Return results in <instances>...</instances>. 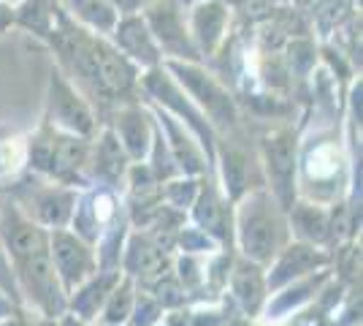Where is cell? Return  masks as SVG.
Returning <instances> with one entry per match:
<instances>
[{"label":"cell","mask_w":363,"mask_h":326,"mask_svg":"<svg viewBox=\"0 0 363 326\" xmlns=\"http://www.w3.org/2000/svg\"><path fill=\"white\" fill-rule=\"evenodd\" d=\"M233 232L244 259L260 266L272 264L274 256L288 245V220L269 190H252L239 199Z\"/></svg>","instance_id":"obj_1"},{"label":"cell","mask_w":363,"mask_h":326,"mask_svg":"<svg viewBox=\"0 0 363 326\" xmlns=\"http://www.w3.org/2000/svg\"><path fill=\"white\" fill-rule=\"evenodd\" d=\"M152 296L160 302V308H163V310H166V308L177 310V308L184 305L187 291L182 288V283L174 278V275H166V278H160L157 283H152Z\"/></svg>","instance_id":"obj_17"},{"label":"cell","mask_w":363,"mask_h":326,"mask_svg":"<svg viewBox=\"0 0 363 326\" xmlns=\"http://www.w3.org/2000/svg\"><path fill=\"white\" fill-rule=\"evenodd\" d=\"M328 261H331L328 253L320 250L318 245H309V242H301V239L298 242H290V245H285V248L274 256L272 269L266 272L269 294L277 291V288H282V286H288V283H293V280L306 278L312 272L325 269Z\"/></svg>","instance_id":"obj_3"},{"label":"cell","mask_w":363,"mask_h":326,"mask_svg":"<svg viewBox=\"0 0 363 326\" xmlns=\"http://www.w3.org/2000/svg\"><path fill=\"white\" fill-rule=\"evenodd\" d=\"M133 302H136V283H133V278L122 275L117 280V286L108 291L106 302H104L95 321H101V326H128L130 313H133Z\"/></svg>","instance_id":"obj_11"},{"label":"cell","mask_w":363,"mask_h":326,"mask_svg":"<svg viewBox=\"0 0 363 326\" xmlns=\"http://www.w3.org/2000/svg\"><path fill=\"white\" fill-rule=\"evenodd\" d=\"M193 220L203 234H209L214 242H228L230 239V226H233V215H230V207L220 196V190L206 183V185H198L196 202H193Z\"/></svg>","instance_id":"obj_6"},{"label":"cell","mask_w":363,"mask_h":326,"mask_svg":"<svg viewBox=\"0 0 363 326\" xmlns=\"http://www.w3.org/2000/svg\"><path fill=\"white\" fill-rule=\"evenodd\" d=\"M122 261V275L133 280H141V283H157L160 278L171 275L174 269V261L166 250L160 248L157 242H152L150 237H141V234H133L125 245V253L120 256Z\"/></svg>","instance_id":"obj_4"},{"label":"cell","mask_w":363,"mask_h":326,"mask_svg":"<svg viewBox=\"0 0 363 326\" xmlns=\"http://www.w3.org/2000/svg\"><path fill=\"white\" fill-rule=\"evenodd\" d=\"M120 144L133 161H144L150 156V131L144 117L138 114H125L120 120Z\"/></svg>","instance_id":"obj_14"},{"label":"cell","mask_w":363,"mask_h":326,"mask_svg":"<svg viewBox=\"0 0 363 326\" xmlns=\"http://www.w3.org/2000/svg\"><path fill=\"white\" fill-rule=\"evenodd\" d=\"M336 171H339V156H336V147H331V144L318 147L306 161V174L315 183L325 180V177H336Z\"/></svg>","instance_id":"obj_16"},{"label":"cell","mask_w":363,"mask_h":326,"mask_svg":"<svg viewBox=\"0 0 363 326\" xmlns=\"http://www.w3.org/2000/svg\"><path fill=\"white\" fill-rule=\"evenodd\" d=\"M14 313H16V305H14V302H11L9 296L0 294V321H3V318H9V315H14Z\"/></svg>","instance_id":"obj_23"},{"label":"cell","mask_w":363,"mask_h":326,"mask_svg":"<svg viewBox=\"0 0 363 326\" xmlns=\"http://www.w3.org/2000/svg\"><path fill=\"white\" fill-rule=\"evenodd\" d=\"M157 326H160V324H157Z\"/></svg>","instance_id":"obj_27"},{"label":"cell","mask_w":363,"mask_h":326,"mask_svg":"<svg viewBox=\"0 0 363 326\" xmlns=\"http://www.w3.org/2000/svg\"><path fill=\"white\" fill-rule=\"evenodd\" d=\"M196 193H198L196 180L168 183V185H166V202H168V207H171V210L184 212V210H190V207H193V202H196Z\"/></svg>","instance_id":"obj_19"},{"label":"cell","mask_w":363,"mask_h":326,"mask_svg":"<svg viewBox=\"0 0 363 326\" xmlns=\"http://www.w3.org/2000/svg\"><path fill=\"white\" fill-rule=\"evenodd\" d=\"M49 261L55 266V275L60 280L65 296L76 291L87 278L98 272V256L90 242H84L79 234L68 229L49 232Z\"/></svg>","instance_id":"obj_2"},{"label":"cell","mask_w":363,"mask_h":326,"mask_svg":"<svg viewBox=\"0 0 363 326\" xmlns=\"http://www.w3.org/2000/svg\"><path fill=\"white\" fill-rule=\"evenodd\" d=\"M95 171H98V177H104L108 183H117L120 177H125V171H128V153L122 150L120 139H114L111 134H106L101 139V144H98Z\"/></svg>","instance_id":"obj_13"},{"label":"cell","mask_w":363,"mask_h":326,"mask_svg":"<svg viewBox=\"0 0 363 326\" xmlns=\"http://www.w3.org/2000/svg\"><path fill=\"white\" fill-rule=\"evenodd\" d=\"M328 280V272L325 269H320V272H312V275H306V278H298L288 283V286H282V288H277L272 291V299H266V305H263V310L266 313V318L269 321H279V318H285L290 313H296L301 305H306L312 296L318 294V288Z\"/></svg>","instance_id":"obj_9"},{"label":"cell","mask_w":363,"mask_h":326,"mask_svg":"<svg viewBox=\"0 0 363 326\" xmlns=\"http://www.w3.org/2000/svg\"><path fill=\"white\" fill-rule=\"evenodd\" d=\"M230 291H233L236 302L242 305V310L247 315H257L263 310L266 299H269V286H266L263 266L242 256L230 269Z\"/></svg>","instance_id":"obj_7"},{"label":"cell","mask_w":363,"mask_h":326,"mask_svg":"<svg viewBox=\"0 0 363 326\" xmlns=\"http://www.w3.org/2000/svg\"><path fill=\"white\" fill-rule=\"evenodd\" d=\"M57 326H87V321H82L79 315H74V313H62L60 318H57Z\"/></svg>","instance_id":"obj_22"},{"label":"cell","mask_w":363,"mask_h":326,"mask_svg":"<svg viewBox=\"0 0 363 326\" xmlns=\"http://www.w3.org/2000/svg\"><path fill=\"white\" fill-rule=\"evenodd\" d=\"M179 248H182V253H190V256H203V253H212V250L217 248V242H214L209 234L201 232L198 226H190V229L182 226Z\"/></svg>","instance_id":"obj_20"},{"label":"cell","mask_w":363,"mask_h":326,"mask_svg":"<svg viewBox=\"0 0 363 326\" xmlns=\"http://www.w3.org/2000/svg\"><path fill=\"white\" fill-rule=\"evenodd\" d=\"M228 326H250V324H247V321H230Z\"/></svg>","instance_id":"obj_26"},{"label":"cell","mask_w":363,"mask_h":326,"mask_svg":"<svg viewBox=\"0 0 363 326\" xmlns=\"http://www.w3.org/2000/svg\"><path fill=\"white\" fill-rule=\"evenodd\" d=\"M163 315V308L160 302L152 294H136V302H133V313H130V321L128 326H157Z\"/></svg>","instance_id":"obj_18"},{"label":"cell","mask_w":363,"mask_h":326,"mask_svg":"<svg viewBox=\"0 0 363 326\" xmlns=\"http://www.w3.org/2000/svg\"><path fill=\"white\" fill-rule=\"evenodd\" d=\"M290 226L296 229L298 239L301 242H309V245H320L328 239V215L320 210L318 204H296L290 207Z\"/></svg>","instance_id":"obj_12"},{"label":"cell","mask_w":363,"mask_h":326,"mask_svg":"<svg viewBox=\"0 0 363 326\" xmlns=\"http://www.w3.org/2000/svg\"><path fill=\"white\" fill-rule=\"evenodd\" d=\"M55 117H57L68 131H74V134H87L92 128L87 109L82 107L68 90H62V95L55 101Z\"/></svg>","instance_id":"obj_15"},{"label":"cell","mask_w":363,"mask_h":326,"mask_svg":"<svg viewBox=\"0 0 363 326\" xmlns=\"http://www.w3.org/2000/svg\"><path fill=\"white\" fill-rule=\"evenodd\" d=\"M269 174L274 183V199L282 210L293 207V180H296V147L290 139H274L269 144Z\"/></svg>","instance_id":"obj_10"},{"label":"cell","mask_w":363,"mask_h":326,"mask_svg":"<svg viewBox=\"0 0 363 326\" xmlns=\"http://www.w3.org/2000/svg\"><path fill=\"white\" fill-rule=\"evenodd\" d=\"M122 278L120 269H98L92 278H87L76 291L68 294V313L79 315L82 321H95L98 313L106 302L108 291L117 286V280Z\"/></svg>","instance_id":"obj_8"},{"label":"cell","mask_w":363,"mask_h":326,"mask_svg":"<svg viewBox=\"0 0 363 326\" xmlns=\"http://www.w3.org/2000/svg\"><path fill=\"white\" fill-rule=\"evenodd\" d=\"M0 326H33V324H28V321H25V318H19V315H9V318H3V321H0Z\"/></svg>","instance_id":"obj_24"},{"label":"cell","mask_w":363,"mask_h":326,"mask_svg":"<svg viewBox=\"0 0 363 326\" xmlns=\"http://www.w3.org/2000/svg\"><path fill=\"white\" fill-rule=\"evenodd\" d=\"M28 204V212L25 215L33 217L38 226L44 229H65L71 223L74 215V204H76V190L62 185H44V188H33V193L25 199Z\"/></svg>","instance_id":"obj_5"},{"label":"cell","mask_w":363,"mask_h":326,"mask_svg":"<svg viewBox=\"0 0 363 326\" xmlns=\"http://www.w3.org/2000/svg\"><path fill=\"white\" fill-rule=\"evenodd\" d=\"M35 326H57V318H44V321H38Z\"/></svg>","instance_id":"obj_25"},{"label":"cell","mask_w":363,"mask_h":326,"mask_svg":"<svg viewBox=\"0 0 363 326\" xmlns=\"http://www.w3.org/2000/svg\"><path fill=\"white\" fill-rule=\"evenodd\" d=\"M0 294L9 296L14 305L22 302L19 283H16V275H14V264H11V256H9V250L3 245V239H0Z\"/></svg>","instance_id":"obj_21"}]
</instances>
